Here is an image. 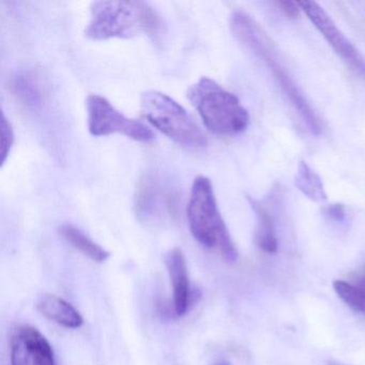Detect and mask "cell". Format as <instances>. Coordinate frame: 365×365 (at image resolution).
<instances>
[{
    "label": "cell",
    "mask_w": 365,
    "mask_h": 365,
    "mask_svg": "<svg viewBox=\"0 0 365 365\" xmlns=\"http://www.w3.org/2000/svg\"><path fill=\"white\" fill-rule=\"evenodd\" d=\"M165 33V24L157 10L145 1H96L85 35L96 41L132 39L147 36L158 41Z\"/></svg>",
    "instance_id": "cell-1"
},
{
    "label": "cell",
    "mask_w": 365,
    "mask_h": 365,
    "mask_svg": "<svg viewBox=\"0 0 365 365\" xmlns=\"http://www.w3.org/2000/svg\"><path fill=\"white\" fill-rule=\"evenodd\" d=\"M230 27L234 37L270 70L277 84H279L290 104L300 115L309 131L315 135H319L322 125L316 110L312 108L309 100L294 82L292 74L279 58L277 48L264 29L251 16L241 10L232 12L230 18Z\"/></svg>",
    "instance_id": "cell-2"
},
{
    "label": "cell",
    "mask_w": 365,
    "mask_h": 365,
    "mask_svg": "<svg viewBox=\"0 0 365 365\" xmlns=\"http://www.w3.org/2000/svg\"><path fill=\"white\" fill-rule=\"evenodd\" d=\"M187 217L192 236L207 249L219 250L224 259L234 264L238 251L217 207L210 179L196 177L187 205Z\"/></svg>",
    "instance_id": "cell-3"
},
{
    "label": "cell",
    "mask_w": 365,
    "mask_h": 365,
    "mask_svg": "<svg viewBox=\"0 0 365 365\" xmlns=\"http://www.w3.org/2000/svg\"><path fill=\"white\" fill-rule=\"evenodd\" d=\"M187 99L197 110L205 127L217 135H237L249 125V112L239 98L212 78H202L192 85Z\"/></svg>",
    "instance_id": "cell-4"
},
{
    "label": "cell",
    "mask_w": 365,
    "mask_h": 365,
    "mask_svg": "<svg viewBox=\"0 0 365 365\" xmlns=\"http://www.w3.org/2000/svg\"><path fill=\"white\" fill-rule=\"evenodd\" d=\"M143 116L164 135L181 147L198 150L207 146L204 132L182 106L157 91H145L140 97Z\"/></svg>",
    "instance_id": "cell-5"
},
{
    "label": "cell",
    "mask_w": 365,
    "mask_h": 365,
    "mask_svg": "<svg viewBox=\"0 0 365 365\" xmlns=\"http://www.w3.org/2000/svg\"><path fill=\"white\" fill-rule=\"evenodd\" d=\"M86 106L87 125L91 135L120 134L140 143L155 140V134L146 125L121 114L106 98L99 95L88 96Z\"/></svg>",
    "instance_id": "cell-6"
},
{
    "label": "cell",
    "mask_w": 365,
    "mask_h": 365,
    "mask_svg": "<svg viewBox=\"0 0 365 365\" xmlns=\"http://www.w3.org/2000/svg\"><path fill=\"white\" fill-rule=\"evenodd\" d=\"M301 11L304 12L309 22L319 31L327 43L336 53L337 56L352 70L365 80V58L360 51L344 35L334 21L315 1L303 0L298 1Z\"/></svg>",
    "instance_id": "cell-7"
},
{
    "label": "cell",
    "mask_w": 365,
    "mask_h": 365,
    "mask_svg": "<svg viewBox=\"0 0 365 365\" xmlns=\"http://www.w3.org/2000/svg\"><path fill=\"white\" fill-rule=\"evenodd\" d=\"M134 208L140 221L155 222L176 215V195L172 187L153 174H145L138 181Z\"/></svg>",
    "instance_id": "cell-8"
},
{
    "label": "cell",
    "mask_w": 365,
    "mask_h": 365,
    "mask_svg": "<svg viewBox=\"0 0 365 365\" xmlns=\"http://www.w3.org/2000/svg\"><path fill=\"white\" fill-rule=\"evenodd\" d=\"M11 365H56L54 350L38 329L23 326L14 331L10 344Z\"/></svg>",
    "instance_id": "cell-9"
},
{
    "label": "cell",
    "mask_w": 365,
    "mask_h": 365,
    "mask_svg": "<svg viewBox=\"0 0 365 365\" xmlns=\"http://www.w3.org/2000/svg\"><path fill=\"white\" fill-rule=\"evenodd\" d=\"M165 264L172 283L175 312L177 316L185 315L190 307L191 290L185 254L178 247L173 249L166 255Z\"/></svg>",
    "instance_id": "cell-10"
},
{
    "label": "cell",
    "mask_w": 365,
    "mask_h": 365,
    "mask_svg": "<svg viewBox=\"0 0 365 365\" xmlns=\"http://www.w3.org/2000/svg\"><path fill=\"white\" fill-rule=\"evenodd\" d=\"M37 307L44 317L65 328L78 329L84 324V318L80 312L55 294H42L37 301Z\"/></svg>",
    "instance_id": "cell-11"
},
{
    "label": "cell",
    "mask_w": 365,
    "mask_h": 365,
    "mask_svg": "<svg viewBox=\"0 0 365 365\" xmlns=\"http://www.w3.org/2000/svg\"><path fill=\"white\" fill-rule=\"evenodd\" d=\"M59 234L74 249L91 258L93 262H104L110 258V252L89 238L86 234L72 224H63L59 227Z\"/></svg>",
    "instance_id": "cell-12"
},
{
    "label": "cell",
    "mask_w": 365,
    "mask_h": 365,
    "mask_svg": "<svg viewBox=\"0 0 365 365\" xmlns=\"http://www.w3.org/2000/svg\"><path fill=\"white\" fill-rule=\"evenodd\" d=\"M250 204L257 217V230H256V243L260 250L268 254L277 252L279 242L275 234L274 223L272 217L267 209L257 200L250 198Z\"/></svg>",
    "instance_id": "cell-13"
},
{
    "label": "cell",
    "mask_w": 365,
    "mask_h": 365,
    "mask_svg": "<svg viewBox=\"0 0 365 365\" xmlns=\"http://www.w3.org/2000/svg\"><path fill=\"white\" fill-rule=\"evenodd\" d=\"M294 185L303 195L313 202H322L327 200L326 190L322 178L307 162H301L299 164L294 176Z\"/></svg>",
    "instance_id": "cell-14"
},
{
    "label": "cell",
    "mask_w": 365,
    "mask_h": 365,
    "mask_svg": "<svg viewBox=\"0 0 365 365\" xmlns=\"http://www.w3.org/2000/svg\"><path fill=\"white\" fill-rule=\"evenodd\" d=\"M12 88L18 99L29 108H37L42 102V89L37 76L31 72H21L12 81Z\"/></svg>",
    "instance_id": "cell-15"
},
{
    "label": "cell",
    "mask_w": 365,
    "mask_h": 365,
    "mask_svg": "<svg viewBox=\"0 0 365 365\" xmlns=\"http://www.w3.org/2000/svg\"><path fill=\"white\" fill-rule=\"evenodd\" d=\"M333 288L337 296L354 311L365 314V287L352 285L344 281H335Z\"/></svg>",
    "instance_id": "cell-16"
},
{
    "label": "cell",
    "mask_w": 365,
    "mask_h": 365,
    "mask_svg": "<svg viewBox=\"0 0 365 365\" xmlns=\"http://www.w3.org/2000/svg\"><path fill=\"white\" fill-rule=\"evenodd\" d=\"M1 164H5L14 144V131L11 123L3 113L1 118Z\"/></svg>",
    "instance_id": "cell-17"
},
{
    "label": "cell",
    "mask_w": 365,
    "mask_h": 365,
    "mask_svg": "<svg viewBox=\"0 0 365 365\" xmlns=\"http://www.w3.org/2000/svg\"><path fill=\"white\" fill-rule=\"evenodd\" d=\"M277 5L287 18L297 19L300 16L301 9L300 7H299L298 3H296V1L283 0V1H277Z\"/></svg>",
    "instance_id": "cell-18"
},
{
    "label": "cell",
    "mask_w": 365,
    "mask_h": 365,
    "mask_svg": "<svg viewBox=\"0 0 365 365\" xmlns=\"http://www.w3.org/2000/svg\"><path fill=\"white\" fill-rule=\"evenodd\" d=\"M327 215L329 217L334 220L335 222H344L346 219V209L343 205H331L328 209H327Z\"/></svg>",
    "instance_id": "cell-19"
},
{
    "label": "cell",
    "mask_w": 365,
    "mask_h": 365,
    "mask_svg": "<svg viewBox=\"0 0 365 365\" xmlns=\"http://www.w3.org/2000/svg\"><path fill=\"white\" fill-rule=\"evenodd\" d=\"M359 285L365 287V270L360 277H358Z\"/></svg>",
    "instance_id": "cell-20"
},
{
    "label": "cell",
    "mask_w": 365,
    "mask_h": 365,
    "mask_svg": "<svg viewBox=\"0 0 365 365\" xmlns=\"http://www.w3.org/2000/svg\"><path fill=\"white\" fill-rule=\"evenodd\" d=\"M327 365H343V364H339V363H336V362H329L328 364Z\"/></svg>",
    "instance_id": "cell-21"
}]
</instances>
